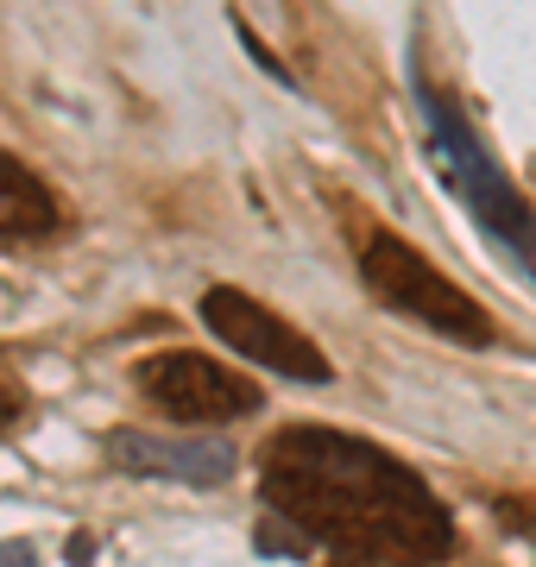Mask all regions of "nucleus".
I'll return each mask as SVG.
<instances>
[{"instance_id": "423d86ee", "label": "nucleus", "mask_w": 536, "mask_h": 567, "mask_svg": "<svg viewBox=\"0 0 536 567\" xmlns=\"http://www.w3.org/2000/svg\"><path fill=\"white\" fill-rule=\"evenodd\" d=\"M107 461L133 480H177V486H227V473L240 466L227 442H189V435L171 442V435H140V429H114Z\"/></svg>"}, {"instance_id": "f03ea898", "label": "nucleus", "mask_w": 536, "mask_h": 567, "mask_svg": "<svg viewBox=\"0 0 536 567\" xmlns=\"http://www.w3.org/2000/svg\"><path fill=\"white\" fill-rule=\"evenodd\" d=\"M416 107H423V133H430V152H435V177L474 208V221L486 227V240H498L505 252H524L536 240V208L505 177V164L486 152V140L467 126V114L430 76H416Z\"/></svg>"}, {"instance_id": "9d476101", "label": "nucleus", "mask_w": 536, "mask_h": 567, "mask_svg": "<svg viewBox=\"0 0 536 567\" xmlns=\"http://www.w3.org/2000/svg\"><path fill=\"white\" fill-rule=\"evenodd\" d=\"M0 567H39V548L13 536V543H0Z\"/></svg>"}, {"instance_id": "f8f14e48", "label": "nucleus", "mask_w": 536, "mask_h": 567, "mask_svg": "<svg viewBox=\"0 0 536 567\" xmlns=\"http://www.w3.org/2000/svg\"><path fill=\"white\" fill-rule=\"evenodd\" d=\"M63 555H70V567H89V561H95V543H89V536H70Z\"/></svg>"}, {"instance_id": "1a4fd4ad", "label": "nucleus", "mask_w": 536, "mask_h": 567, "mask_svg": "<svg viewBox=\"0 0 536 567\" xmlns=\"http://www.w3.org/2000/svg\"><path fill=\"white\" fill-rule=\"evenodd\" d=\"M20 410H25V391L13 385V379H7V372H0V435H7V429L20 423Z\"/></svg>"}, {"instance_id": "6e6552de", "label": "nucleus", "mask_w": 536, "mask_h": 567, "mask_svg": "<svg viewBox=\"0 0 536 567\" xmlns=\"http://www.w3.org/2000/svg\"><path fill=\"white\" fill-rule=\"evenodd\" d=\"M259 548H266V555H303V548H310V536H303V529L266 524V529H259Z\"/></svg>"}, {"instance_id": "39448f33", "label": "nucleus", "mask_w": 536, "mask_h": 567, "mask_svg": "<svg viewBox=\"0 0 536 567\" xmlns=\"http://www.w3.org/2000/svg\"><path fill=\"white\" fill-rule=\"evenodd\" d=\"M140 391L177 423H227V416L259 410V398H266L247 372L203 360V353H152V360H140Z\"/></svg>"}, {"instance_id": "9b49d317", "label": "nucleus", "mask_w": 536, "mask_h": 567, "mask_svg": "<svg viewBox=\"0 0 536 567\" xmlns=\"http://www.w3.org/2000/svg\"><path fill=\"white\" fill-rule=\"evenodd\" d=\"M334 567H430V561H398V555H334Z\"/></svg>"}, {"instance_id": "0eeeda50", "label": "nucleus", "mask_w": 536, "mask_h": 567, "mask_svg": "<svg viewBox=\"0 0 536 567\" xmlns=\"http://www.w3.org/2000/svg\"><path fill=\"white\" fill-rule=\"evenodd\" d=\"M58 196L25 171L13 152H0V240L25 246V240H51L58 234Z\"/></svg>"}, {"instance_id": "ddd939ff", "label": "nucleus", "mask_w": 536, "mask_h": 567, "mask_svg": "<svg viewBox=\"0 0 536 567\" xmlns=\"http://www.w3.org/2000/svg\"><path fill=\"white\" fill-rule=\"evenodd\" d=\"M517 259H524V271H530V278H536V240L524 246V252H517Z\"/></svg>"}, {"instance_id": "20e7f679", "label": "nucleus", "mask_w": 536, "mask_h": 567, "mask_svg": "<svg viewBox=\"0 0 536 567\" xmlns=\"http://www.w3.org/2000/svg\"><path fill=\"white\" fill-rule=\"evenodd\" d=\"M203 328L221 347H234L240 360L266 365V372H285V379H297V385H329L334 379L329 353H322L303 328H290L278 309H266L259 297L234 290V284H215V290L203 297Z\"/></svg>"}, {"instance_id": "f257e3e1", "label": "nucleus", "mask_w": 536, "mask_h": 567, "mask_svg": "<svg viewBox=\"0 0 536 567\" xmlns=\"http://www.w3.org/2000/svg\"><path fill=\"white\" fill-rule=\"evenodd\" d=\"M259 492L278 517L334 555H398L435 567L454 548V517L423 486V473L322 423L271 435L259 454Z\"/></svg>"}, {"instance_id": "7ed1b4c3", "label": "nucleus", "mask_w": 536, "mask_h": 567, "mask_svg": "<svg viewBox=\"0 0 536 567\" xmlns=\"http://www.w3.org/2000/svg\"><path fill=\"white\" fill-rule=\"evenodd\" d=\"M360 278H367V290L385 309L411 316L416 328H430L442 341L493 347V316H486L461 284L442 278L411 240H398V234H367V240H360Z\"/></svg>"}]
</instances>
